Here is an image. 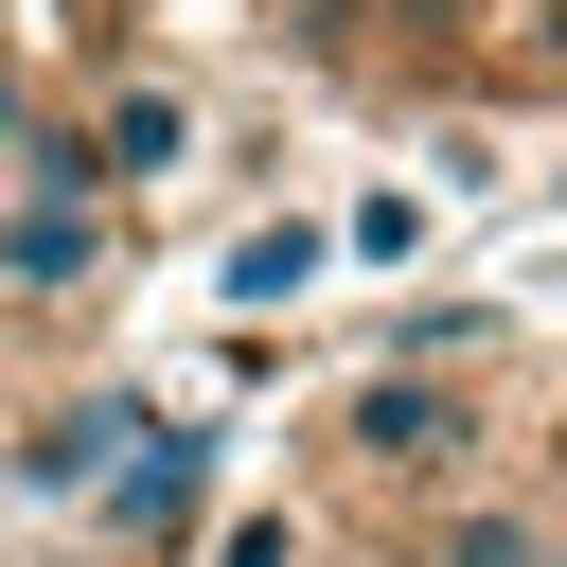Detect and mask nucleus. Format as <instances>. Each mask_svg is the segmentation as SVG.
<instances>
[{"mask_svg": "<svg viewBox=\"0 0 567 567\" xmlns=\"http://www.w3.org/2000/svg\"><path fill=\"white\" fill-rule=\"evenodd\" d=\"M496 461V390L478 372H354L319 408V478L337 496H478Z\"/></svg>", "mask_w": 567, "mask_h": 567, "instance_id": "nucleus-1", "label": "nucleus"}, {"mask_svg": "<svg viewBox=\"0 0 567 567\" xmlns=\"http://www.w3.org/2000/svg\"><path fill=\"white\" fill-rule=\"evenodd\" d=\"M53 124H71V159H89V195H106V213H142V195H177V177L213 159V89H195V71H159V53L89 71V106H53Z\"/></svg>", "mask_w": 567, "mask_h": 567, "instance_id": "nucleus-2", "label": "nucleus"}, {"mask_svg": "<svg viewBox=\"0 0 567 567\" xmlns=\"http://www.w3.org/2000/svg\"><path fill=\"white\" fill-rule=\"evenodd\" d=\"M106 284H124V213H106L89 177L18 159V177H0V319H89Z\"/></svg>", "mask_w": 567, "mask_h": 567, "instance_id": "nucleus-3", "label": "nucleus"}, {"mask_svg": "<svg viewBox=\"0 0 567 567\" xmlns=\"http://www.w3.org/2000/svg\"><path fill=\"white\" fill-rule=\"evenodd\" d=\"M195 532H213V425H142L124 461H106V496H89V549L106 567H195Z\"/></svg>", "mask_w": 567, "mask_h": 567, "instance_id": "nucleus-4", "label": "nucleus"}, {"mask_svg": "<svg viewBox=\"0 0 567 567\" xmlns=\"http://www.w3.org/2000/svg\"><path fill=\"white\" fill-rule=\"evenodd\" d=\"M142 425H159V408H142V390H106V372H89V390H35V408H18V443H0V478H18L35 514H89V496H106V461H124Z\"/></svg>", "mask_w": 567, "mask_h": 567, "instance_id": "nucleus-5", "label": "nucleus"}, {"mask_svg": "<svg viewBox=\"0 0 567 567\" xmlns=\"http://www.w3.org/2000/svg\"><path fill=\"white\" fill-rule=\"evenodd\" d=\"M319 248H337L319 213H266V230H248V248L213 266V301H248V319H266V301H301V284H319Z\"/></svg>", "mask_w": 567, "mask_h": 567, "instance_id": "nucleus-6", "label": "nucleus"}, {"mask_svg": "<svg viewBox=\"0 0 567 567\" xmlns=\"http://www.w3.org/2000/svg\"><path fill=\"white\" fill-rule=\"evenodd\" d=\"M425 567H567V549H549L514 496H443V514H425Z\"/></svg>", "mask_w": 567, "mask_h": 567, "instance_id": "nucleus-7", "label": "nucleus"}, {"mask_svg": "<svg viewBox=\"0 0 567 567\" xmlns=\"http://www.w3.org/2000/svg\"><path fill=\"white\" fill-rule=\"evenodd\" d=\"M301 549H319V514H301V496H248L230 532H195V567H301Z\"/></svg>", "mask_w": 567, "mask_h": 567, "instance_id": "nucleus-8", "label": "nucleus"}, {"mask_svg": "<svg viewBox=\"0 0 567 567\" xmlns=\"http://www.w3.org/2000/svg\"><path fill=\"white\" fill-rule=\"evenodd\" d=\"M53 124V89H35V35H0V177H18V142Z\"/></svg>", "mask_w": 567, "mask_h": 567, "instance_id": "nucleus-9", "label": "nucleus"}, {"mask_svg": "<svg viewBox=\"0 0 567 567\" xmlns=\"http://www.w3.org/2000/svg\"><path fill=\"white\" fill-rule=\"evenodd\" d=\"M53 567H106V549H53Z\"/></svg>", "mask_w": 567, "mask_h": 567, "instance_id": "nucleus-10", "label": "nucleus"}]
</instances>
